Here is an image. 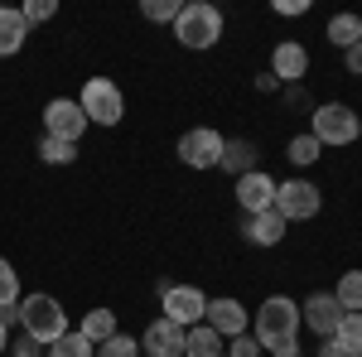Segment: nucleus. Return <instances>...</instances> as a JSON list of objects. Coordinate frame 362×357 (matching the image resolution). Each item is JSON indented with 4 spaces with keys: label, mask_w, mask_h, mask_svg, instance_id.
<instances>
[{
    "label": "nucleus",
    "mask_w": 362,
    "mask_h": 357,
    "mask_svg": "<svg viewBox=\"0 0 362 357\" xmlns=\"http://www.w3.org/2000/svg\"><path fill=\"white\" fill-rule=\"evenodd\" d=\"M5 357H39V343H34V338H25V333H20V338H15V343H10V353Z\"/></svg>",
    "instance_id": "31"
},
{
    "label": "nucleus",
    "mask_w": 362,
    "mask_h": 357,
    "mask_svg": "<svg viewBox=\"0 0 362 357\" xmlns=\"http://www.w3.org/2000/svg\"><path fill=\"white\" fill-rule=\"evenodd\" d=\"M140 357H184V329L169 324L165 314H160L145 329V338H140Z\"/></svg>",
    "instance_id": "14"
},
{
    "label": "nucleus",
    "mask_w": 362,
    "mask_h": 357,
    "mask_svg": "<svg viewBox=\"0 0 362 357\" xmlns=\"http://www.w3.org/2000/svg\"><path fill=\"white\" fill-rule=\"evenodd\" d=\"M309 5L305 0H276V15H290V20H295V15H305Z\"/></svg>",
    "instance_id": "32"
},
{
    "label": "nucleus",
    "mask_w": 362,
    "mask_h": 357,
    "mask_svg": "<svg viewBox=\"0 0 362 357\" xmlns=\"http://www.w3.org/2000/svg\"><path fill=\"white\" fill-rule=\"evenodd\" d=\"M20 329H25V338H34L39 348H49V343H58V338L68 333V309H63L54 295H25V300H20Z\"/></svg>",
    "instance_id": "1"
},
{
    "label": "nucleus",
    "mask_w": 362,
    "mask_h": 357,
    "mask_svg": "<svg viewBox=\"0 0 362 357\" xmlns=\"http://www.w3.org/2000/svg\"><path fill=\"white\" fill-rule=\"evenodd\" d=\"M319 155H324V145H319V140L309 136V131H305V136H295L290 145H285V160H290L295 169H309L314 160H319Z\"/></svg>",
    "instance_id": "24"
},
{
    "label": "nucleus",
    "mask_w": 362,
    "mask_h": 357,
    "mask_svg": "<svg viewBox=\"0 0 362 357\" xmlns=\"http://www.w3.org/2000/svg\"><path fill=\"white\" fill-rule=\"evenodd\" d=\"M223 145H227V140L218 136L213 126H194V131H184V136H179V160H184L189 169H218Z\"/></svg>",
    "instance_id": "9"
},
{
    "label": "nucleus",
    "mask_w": 362,
    "mask_h": 357,
    "mask_svg": "<svg viewBox=\"0 0 362 357\" xmlns=\"http://www.w3.org/2000/svg\"><path fill=\"white\" fill-rule=\"evenodd\" d=\"M334 300L343 304V314H362V271H343Z\"/></svg>",
    "instance_id": "22"
},
{
    "label": "nucleus",
    "mask_w": 362,
    "mask_h": 357,
    "mask_svg": "<svg viewBox=\"0 0 362 357\" xmlns=\"http://www.w3.org/2000/svg\"><path fill=\"white\" fill-rule=\"evenodd\" d=\"M97 357H140V338H131V333H112V338L97 348Z\"/></svg>",
    "instance_id": "28"
},
{
    "label": "nucleus",
    "mask_w": 362,
    "mask_h": 357,
    "mask_svg": "<svg viewBox=\"0 0 362 357\" xmlns=\"http://www.w3.org/2000/svg\"><path fill=\"white\" fill-rule=\"evenodd\" d=\"M223 338L208 329V324H194V329H184V357H223Z\"/></svg>",
    "instance_id": "17"
},
{
    "label": "nucleus",
    "mask_w": 362,
    "mask_h": 357,
    "mask_svg": "<svg viewBox=\"0 0 362 357\" xmlns=\"http://www.w3.org/2000/svg\"><path fill=\"white\" fill-rule=\"evenodd\" d=\"M251 338H256L261 348H271L280 338H300V304L290 300V295H266V304L256 309Z\"/></svg>",
    "instance_id": "3"
},
{
    "label": "nucleus",
    "mask_w": 362,
    "mask_h": 357,
    "mask_svg": "<svg viewBox=\"0 0 362 357\" xmlns=\"http://www.w3.org/2000/svg\"><path fill=\"white\" fill-rule=\"evenodd\" d=\"M44 357H97V348H92L78 329H68L58 343H49V348H44Z\"/></svg>",
    "instance_id": "23"
},
{
    "label": "nucleus",
    "mask_w": 362,
    "mask_h": 357,
    "mask_svg": "<svg viewBox=\"0 0 362 357\" xmlns=\"http://www.w3.org/2000/svg\"><path fill=\"white\" fill-rule=\"evenodd\" d=\"M338 319H343V304L334 300V290H319L300 304V324H309L314 338H334L338 333Z\"/></svg>",
    "instance_id": "10"
},
{
    "label": "nucleus",
    "mask_w": 362,
    "mask_h": 357,
    "mask_svg": "<svg viewBox=\"0 0 362 357\" xmlns=\"http://www.w3.org/2000/svg\"><path fill=\"white\" fill-rule=\"evenodd\" d=\"M334 343H338L348 357H362V314H343V319H338Z\"/></svg>",
    "instance_id": "21"
},
{
    "label": "nucleus",
    "mask_w": 362,
    "mask_h": 357,
    "mask_svg": "<svg viewBox=\"0 0 362 357\" xmlns=\"http://www.w3.org/2000/svg\"><path fill=\"white\" fill-rule=\"evenodd\" d=\"M329 44H334V49L362 44V20L358 15H334V20H329Z\"/></svg>",
    "instance_id": "20"
},
{
    "label": "nucleus",
    "mask_w": 362,
    "mask_h": 357,
    "mask_svg": "<svg viewBox=\"0 0 362 357\" xmlns=\"http://www.w3.org/2000/svg\"><path fill=\"white\" fill-rule=\"evenodd\" d=\"M78 107H83V116L92 121V126H121V116H126V97H121V87H116L112 78H87Z\"/></svg>",
    "instance_id": "5"
},
{
    "label": "nucleus",
    "mask_w": 362,
    "mask_h": 357,
    "mask_svg": "<svg viewBox=\"0 0 362 357\" xmlns=\"http://www.w3.org/2000/svg\"><path fill=\"white\" fill-rule=\"evenodd\" d=\"M87 121L83 107H78V97H54L49 107H44V136L54 140H68V145H78V140L87 136Z\"/></svg>",
    "instance_id": "8"
},
{
    "label": "nucleus",
    "mask_w": 362,
    "mask_h": 357,
    "mask_svg": "<svg viewBox=\"0 0 362 357\" xmlns=\"http://www.w3.org/2000/svg\"><path fill=\"white\" fill-rule=\"evenodd\" d=\"M29 39V25L20 10H10V5H0V58H15L20 49H25Z\"/></svg>",
    "instance_id": "16"
},
{
    "label": "nucleus",
    "mask_w": 362,
    "mask_h": 357,
    "mask_svg": "<svg viewBox=\"0 0 362 357\" xmlns=\"http://www.w3.org/2000/svg\"><path fill=\"white\" fill-rule=\"evenodd\" d=\"M174 39L184 44V49H213L218 39H223V10L218 5H208V0H189L184 10H179V20H174Z\"/></svg>",
    "instance_id": "2"
},
{
    "label": "nucleus",
    "mask_w": 362,
    "mask_h": 357,
    "mask_svg": "<svg viewBox=\"0 0 362 357\" xmlns=\"http://www.w3.org/2000/svg\"><path fill=\"white\" fill-rule=\"evenodd\" d=\"M20 300H25V295H20V271L0 256V309H15Z\"/></svg>",
    "instance_id": "26"
},
{
    "label": "nucleus",
    "mask_w": 362,
    "mask_h": 357,
    "mask_svg": "<svg viewBox=\"0 0 362 357\" xmlns=\"http://www.w3.org/2000/svg\"><path fill=\"white\" fill-rule=\"evenodd\" d=\"M319 357H348V353H343V348H338L334 338H324V348H319Z\"/></svg>",
    "instance_id": "34"
},
{
    "label": "nucleus",
    "mask_w": 362,
    "mask_h": 357,
    "mask_svg": "<svg viewBox=\"0 0 362 357\" xmlns=\"http://www.w3.org/2000/svg\"><path fill=\"white\" fill-rule=\"evenodd\" d=\"M0 353H10V329L0 324Z\"/></svg>",
    "instance_id": "35"
},
{
    "label": "nucleus",
    "mask_w": 362,
    "mask_h": 357,
    "mask_svg": "<svg viewBox=\"0 0 362 357\" xmlns=\"http://www.w3.org/2000/svg\"><path fill=\"white\" fill-rule=\"evenodd\" d=\"M78 333H83L92 348H102V343H107L112 333H121V329H116V314H112V309H87L83 324H78Z\"/></svg>",
    "instance_id": "18"
},
{
    "label": "nucleus",
    "mask_w": 362,
    "mask_h": 357,
    "mask_svg": "<svg viewBox=\"0 0 362 357\" xmlns=\"http://www.w3.org/2000/svg\"><path fill=\"white\" fill-rule=\"evenodd\" d=\"M271 78L276 83H305L309 78V49L300 39H280L276 49H271Z\"/></svg>",
    "instance_id": "11"
},
{
    "label": "nucleus",
    "mask_w": 362,
    "mask_h": 357,
    "mask_svg": "<svg viewBox=\"0 0 362 357\" xmlns=\"http://www.w3.org/2000/svg\"><path fill=\"white\" fill-rule=\"evenodd\" d=\"M203 324L218 333V338H242L247 333V309H242V300H232V295H223V300H208V314H203Z\"/></svg>",
    "instance_id": "13"
},
{
    "label": "nucleus",
    "mask_w": 362,
    "mask_h": 357,
    "mask_svg": "<svg viewBox=\"0 0 362 357\" xmlns=\"http://www.w3.org/2000/svg\"><path fill=\"white\" fill-rule=\"evenodd\" d=\"M343 58H348V73H358V78H362V44L343 49Z\"/></svg>",
    "instance_id": "33"
},
{
    "label": "nucleus",
    "mask_w": 362,
    "mask_h": 357,
    "mask_svg": "<svg viewBox=\"0 0 362 357\" xmlns=\"http://www.w3.org/2000/svg\"><path fill=\"white\" fill-rule=\"evenodd\" d=\"M39 160H44V165H73V160H78V145L44 136V140H39Z\"/></svg>",
    "instance_id": "25"
},
{
    "label": "nucleus",
    "mask_w": 362,
    "mask_h": 357,
    "mask_svg": "<svg viewBox=\"0 0 362 357\" xmlns=\"http://www.w3.org/2000/svg\"><path fill=\"white\" fill-rule=\"evenodd\" d=\"M179 10H184V0H145V5H140V15H145L150 25H174Z\"/></svg>",
    "instance_id": "27"
},
{
    "label": "nucleus",
    "mask_w": 362,
    "mask_h": 357,
    "mask_svg": "<svg viewBox=\"0 0 362 357\" xmlns=\"http://www.w3.org/2000/svg\"><path fill=\"white\" fill-rule=\"evenodd\" d=\"M285 227H290V222L280 218L276 208H266V213L247 218V242L251 247H280V242H285Z\"/></svg>",
    "instance_id": "15"
},
{
    "label": "nucleus",
    "mask_w": 362,
    "mask_h": 357,
    "mask_svg": "<svg viewBox=\"0 0 362 357\" xmlns=\"http://www.w3.org/2000/svg\"><path fill=\"white\" fill-rule=\"evenodd\" d=\"M319 208H324V193L314 189L309 179H285V184H276V213L285 222H309Z\"/></svg>",
    "instance_id": "7"
},
{
    "label": "nucleus",
    "mask_w": 362,
    "mask_h": 357,
    "mask_svg": "<svg viewBox=\"0 0 362 357\" xmlns=\"http://www.w3.org/2000/svg\"><path fill=\"white\" fill-rule=\"evenodd\" d=\"M160 309H165L169 324L194 329V324H203V314H208V295L198 285H165L160 290Z\"/></svg>",
    "instance_id": "6"
},
{
    "label": "nucleus",
    "mask_w": 362,
    "mask_h": 357,
    "mask_svg": "<svg viewBox=\"0 0 362 357\" xmlns=\"http://www.w3.org/2000/svg\"><path fill=\"white\" fill-rule=\"evenodd\" d=\"M218 169H227V174H251L256 169V145L251 140H227L223 145V160H218Z\"/></svg>",
    "instance_id": "19"
},
{
    "label": "nucleus",
    "mask_w": 362,
    "mask_h": 357,
    "mask_svg": "<svg viewBox=\"0 0 362 357\" xmlns=\"http://www.w3.org/2000/svg\"><path fill=\"white\" fill-rule=\"evenodd\" d=\"M223 357H261V343H256L251 333H242V338H227Z\"/></svg>",
    "instance_id": "30"
},
{
    "label": "nucleus",
    "mask_w": 362,
    "mask_h": 357,
    "mask_svg": "<svg viewBox=\"0 0 362 357\" xmlns=\"http://www.w3.org/2000/svg\"><path fill=\"white\" fill-rule=\"evenodd\" d=\"M309 136L319 145H353L362 136V121L348 102H324V107L309 111Z\"/></svg>",
    "instance_id": "4"
},
{
    "label": "nucleus",
    "mask_w": 362,
    "mask_h": 357,
    "mask_svg": "<svg viewBox=\"0 0 362 357\" xmlns=\"http://www.w3.org/2000/svg\"><path fill=\"white\" fill-rule=\"evenodd\" d=\"M237 203H242V213L256 218V213H266V208H276V179L266 174V169H251L237 179Z\"/></svg>",
    "instance_id": "12"
},
{
    "label": "nucleus",
    "mask_w": 362,
    "mask_h": 357,
    "mask_svg": "<svg viewBox=\"0 0 362 357\" xmlns=\"http://www.w3.org/2000/svg\"><path fill=\"white\" fill-rule=\"evenodd\" d=\"M20 15H25V25H44V20H54V15H58V0H25Z\"/></svg>",
    "instance_id": "29"
}]
</instances>
